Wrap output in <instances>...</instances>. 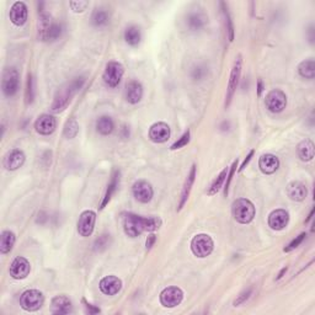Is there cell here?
Segmentation results:
<instances>
[{"instance_id":"obj_6","label":"cell","mask_w":315,"mask_h":315,"mask_svg":"<svg viewBox=\"0 0 315 315\" xmlns=\"http://www.w3.org/2000/svg\"><path fill=\"white\" fill-rule=\"evenodd\" d=\"M45 298L37 290H28L23 293L20 298V305L27 312H36L43 305Z\"/></svg>"},{"instance_id":"obj_46","label":"cell","mask_w":315,"mask_h":315,"mask_svg":"<svg viewBox=\"0 0 315 315\" xmlns=\"http://www.w3.org/2000/svg\"><path fill=\"white\" fill-rule=\"evenodd\" d=\"M83 303L85 304V308L88 309L89 314H96V313H100V309H98V308H95L93 304H90V303L86 302L85 299H83Z\"/></svg>"},{"instance_id":"obj_30","label":"cell","mask_w":315,"mask_h":315,"mask_svg":"<svg viewBox=\"0 0 315 315\" xmlns=\"http://www.w3.org/2000/svg\"><path fill=\"white\" fill-rule=\"evenodd\" d=\"M62 32H63V27H62L61 24L52 23V25L47 28L45 33L41 36V40L43 41H56L58 40L62 36Z\"/></svg>"},{"instance_id":"obj_24","label":"cell","mask_w":315,"mask_h":315,"mask_svg":"<svg viewBox=\"0 0 315 315\" xmlns=\"http://www.w3.org/2000/svg\"><path fill=\"white\" fill-rule=\"evenodd\" d=\"M194 180H196V165H194V167L191 168V170H190V174L187 175V179H186V181H185L184 189H182V192H181V198H180L179 208H177L179 211L185 206V203H186L187 199H189L190 192H191L192 185H194Z\"/></svg>"},{"instance_id":"obj_37","label":"cell","mask_w":315,"mask_h":315,"mask_svg":"<svg viewBox=\"0 0 315 315\" xmlns=\"http://www.w3.org/2000/svg\"><path fill=\"white\" fill-rule=\"evenodd\" d=\"M162 225V220L158 217H145V229L146 232H154L159 229Z\"/></svg>"},{"instance_id":"obj_12","label":"cell","mask_w":315,"mask_h":315,"mask_svg":"<svg viewBox=\"0 0 315 315\" xmlns=\"http://www.w3.org/2000/svg\"><path fill=\"white\" fill-rule=\"evenodd\" d=\"M31 270L30 262L25 257H16L10 265V276L15 280H24L28 276Z\"/></svg>"},{"instance_id":"obj_3","label":"cell","mask_w":315,"mask_h":315,"mask_svg":"<svg viewBox=\"0 0 315 315\" xmlns=\"http://www.w3.org/2000/svg\"><path fill=\"white\" fill-rule=\"evenodd\" d=\"M20 88V76L15 68H8L3 73V80H1V89L4 95L11 97L18 93Z\"/></svg>"},{"instance_id":"obj_18","label":"cell","mask_w":315,"mask_h":315,"mask_svg":"<svg viewBox=\"0 0 315 315\" xmlns=\"http://www.w3.org/2000/svg\"><path fill=\"white\" fill-rule=\"evenodd\" d=\"M100 291L106 295H115L121 291L122 281L116 276H106L100 281Z\"/></svg>"},{"instance_id":"obj_15","label":"cell","mask_w":315,"mask_h":315,"mask_svg":"<svg viewBox=\"0 0 315 315\" xmlns=\"http://www.w3.org/2000/svg\"><path fill=\"white\" fill-rule=\"evenodd\" d=\"M149 138L154 143H165L170 138V127L164 122L154 123L149 129Z\"/></svg>"},{"instance_id":"obj_23","label":"cell","mask_w":315,"mask_h":315,"mask_svg":"<svg viewBox=\"0 0 315 315\" xmlns=\"http://www.w3.org/2000/svg\"><path fill=\"white\" fill-rule=\"evenodd\" d=\"M307 187L299 181H293L288 185L287 187V194L291 199L293 201L300 202L307 197Z\"/></svg>"},{"instance_id":"obj_28","label":"cell","mask_w":315,"mask_h":315,"mask_svg":"<svg viewBox=\"0 0 315 315\" xmlns=\"http://www.w3.org/2000/svg\"><path fill=\"white\" fill-rule=\"evenodd\" d=\"M115 128L114 121H112L111 117L109 116H102L97 120L96 122V129L100 134L102 136H109V134L112 133Z\"/></svg>"},{"instance_id":"obj_39","label":"cell","mask_w":315,"mask_h":315,"mask_svg":"<svg viewBox=\"0 0 315 315\" xmlns=\"http://www.w3.org/2000/svg\"><path fill=\"white\" fill-rule=\"evenodd\" d=\"M110 245V235H101L95 242V250L101 251V250L106 249Z\"/></svg>"},{"instance_id":"obj_1","label":"cell","mask_w":315,"mask_h":315,"mask_svg":"<svg viewBox=\"0 0 315 315\" xmlns=\"http://www.w3.org/2000/svg\"><path fill=\"white\" fill-rule=\"evenodd\" d=\"M84 83H85V78H84V76H79V78L73 79V80L67 84L66 86L59 89V91L56 94V96H54L53 103H52V106H50V111L54 112V114H58V112L63 111V110L68 106V103L71 102L74 94L78 93V91L83 88Z\"/></svg>"},{"instance_id":"obj_19","label":"cell","mask_w":315,"mask_h":315,"mask_svg":"<svg viewBox=\"0 0 315 315\" xmlns=\"http://www.w3.org/2000/svg\"><path fill=\"white\" fill-rule=\"evenodd\" d=\"M10 20L14 25L23 26L27 21V6L23 1H16L10 9Z\"/></svg>"},{"instance_id":"obj_34","label":"cell","mask_w":315,"mask_h":315,"mask_svg":"<svg viewBox=\"0 0 315 315\" xmlns=\"http://www.w3.org/2000/svg\"><path fill=\"white\" fill-rule=\"evenodd\" d=\"M227 175H228V169H224L222 172H220L219 175L217 176V179L215 180V181L212 182V185H211V187L208 189V191H207V194L208 196H213V194H217L218 191H219L220 189H222L223 184L225 182V179H227Z\"/></svg>"},{"instance_id":"obj_48","label":"cell","mask_w":315,"mask_h":315,"mask_svg":"<svg viewBox=\"0 0 315 315\" xmlns=\"http://www.w3.org/2000/svg\"><path fill=\"white\" fill-rule=\"evenodd\" d=\"M155 240H156V237L154 234H150L148 237V239H146V249H151V246H153L154 245V242H155Z\"/></svg>"},{"instance_id":"obj_33","label":"cell","mask_w":315,"mask_h":315,"mask_svg":"<svg viewBox=\"0 0 315 315\" xmlns=\"http://www.w3.org/2000/svg\"><path fill=\"white\" fill-rule=\"evenodd\" d=\"M110 21V15L106 10L103 9H97L96 11H94L93 16H91V23L96 27H102V26L107 25Z\"/></svg>"},{"instance_id":"obj_47","label":"cell","mask_w":315,"mask_h":315,"mask_svg":"<svg viewBox=\"0 0 315 315\" xmlns=\"http://www.w3.org/2000/svg\"><path fill=\"white\" fill-rule=\"evenodd\" d=\"M252 155H254V150H251V151H250V153H249V155H247V156H246V159H245V160H244V162H242V167H240V168H239V171H242V170H244V169H245V168H246V165H247V164H249V162H250V160H251Z\"/></svg>"},{"instance_id":"obj_22","label":"cell","mask_w":315,"mask_h":315,"mask_svg":"<svg viewBox=\"0 0 315 315\" xmlns=\"http://www.w3.org/2000/svg\"><path fill=\"white\" fill-rule=\"evenodd\" d=\"M143 96V86L139 81L132 80L126 86V98L129 103H138Z\"/></svg>"},{"instance_id":"obj_16","label":"cell","mask_w":315,"mask_h":315,"mask_svg":"<svg viewBox=\"0 0 315 315\" xmlns=\"http://www.w3.org/2000/svg\"><path fill=\"white\" fill-rule=\"evenodd\" d=\"M25 163V154L20 149H13L4 158V168L9 171H15Z\"/></svg>"},{"instance_id":"obj_45","label":"cell","mask_w":315,"mask_h":315,"mask_svg":"<svg viewBox=\"0 0 315 315\" xmlns=\"http://www.w3.org/2000/svg\"><path fill=\"white\" fill-rule=\"evenodd\" d=\"M204 74H206V71H204L203 68H201V67H197V68H194V72H192V76H194V79H197V80L203 78Z\"/></svg>"},{"instance_id":"obj_49","label":"cell","mask_w":315,"mask_h":315,"mask_svg":"<svg viewBox=\"0 0 315 315\" xmlns=\"http://www.w3.org/2000/svg\"><path fill=\"white\" fill-rule=\"evenodd\" d=\"M262 91H264V83H262V80L260 79V80L257 81V96H261Z\"/></svg>"},{"instance_id":"obj_9","label":"cell","mask_w":315,"mask_h":315,"mask_svg":"<svg viewBox=\"0 0 315 315\" xmlns=\"http://www.w3.org/2000/svg\"><path fill=\"white\" fill-rule=\"evenodd\" d=\"M242 57L239 56L237 58V61L234 62L232 73H230L229 83H228V89H227V97H225V107H228L230 105V101H232L235 90H237L238 85H239L240 74H242Z\"/></svg>"},{"instance_id":"obj_42","label":"cell","mask_w":315,"mask_h":315,"mask_svg":"<svg viewBox=\"0 0 315 315\" xmlns=\"http://www.w3.org/2000/svg\"><path fill=\"white\" fill-rule=\"evenodd\" d=\"M305 237H307V234H305V233H302V234L298 235V237L295 238V239L293 240V242H291V244L288 245L287 247H285V251H286V252H290V251H292V250H294L295 247L299 246L300 242H302L303 240H304Z\"/></svg>"},{"instance_id":"obj_29","label":"cell","mask_w":315,"mask_h":315,"mask_svg":"<svg viewBox=\"0 0 315 315\" xmlns=\"http://www.w3.org/2000/svg\"><path fill=\"white\" fill-rule=\"evenodd\" d=\"M298 72H299L300 76L305 79H314L315 76V62L314 59L310 58L307 61L302 62L298 67Z\"/></svg>"},{"instance_id":"obj_36","label":"cell","mask_w":315,"mask_h":315,"mask_svg":"<svg viewBox=\"0 0 315 315\" xmlns=\"http://www.w3.org/2000/svg\"><path fill=\"white\" fill-rule=\"evenodd\" d=\"M220 5L223 6V15H224V20H225V26H227V31H228V37H229V41L232 42L234 40V27H233V21L232 18L229 15V11H228L227 5L224 3H220Z\"/></svg>"},{"instance_id":"obj_10","label":"cell","mask_w":315,"mask_h":315,"mask_svg":"<svg viewBox=\"0 0 315 315\" xmlns=\"http://www.w3.org/2000/svg\"><path fill=\"white\" fill-rule=\"evenodd\" d=\"M96 215L93 211H84L78 220V233L81 237H90L95 227Z\"/></svg>"},{"instance_id":"obj_38","label":"cell","mask_w":315,"mask_h":315,"mask_svg":"<svg viewBox=\"0 0 315 315\" xmlns=\"http://www.w3.org/2000/svg\"><path fill=\"white\" fill-rule=\"evenodd\" d=\"M35 98V90H33V78L31 74L27 75V84H26V101L27 103H32Z\"/></svg>"},{"instance_id":"obj_17","label":"cell","mask_w":315,"mask_h":315,"mask_svg":"<svg viewBox=\"0 0 315 315\" xmlns=\"http://www.w3.org/2000/svg\"><path fill=\"white\" fill-rule=\"evenodd\" d=\"M290 222V215L285 209H276L268 216V225L273 230H282Z\"/></svg>"},{"instance_id":"obj_27","label":"cell","mask_w":315,"mask_h":315,"mask_svg":"<svg viewBox=\"0 0 315 315\" xmlns=\"http://www.w3.org/2000/svg\"><path fill=\"white\" fill-rule=\"evenodd\" d=\"M15 234L10 230H5V232L1 233V237H0V251H1V254L10 252L14 244H15Z\"/></svg>"},{"instance_id":"obj_40","label":"cell","mask_w":315,"mask_h":315,"mask_svg":"<svg viewBox=\"0 0 315 315\" xmlns=\"http://www.w3.org/2000/svg\"><path fill=\"white\" fill-rule=\"evenodd\" d=\"M190 142V131H187L186 133H184V136L179 139L177 142H175L174 144L171 145V150H176V149L182 148V146L187 145Z\"/></svg>"},{"instance_id":"obj_31","label":"cell","mask_w":315,"mask_h":315,"mask_svg":"<svg viewBox=\"0 0 315 315\" xmlns=\"http://www.w3.org/2000/svg\"><path fill=\"white\" fill-rule=\"evenodd\" d=\"M206 23V18L199 13H191L186 19V24L192 31L201 30Z\"/></svg>"},{"instance_id":"obj_14","label":"cell","mask_w":315,"mask_h":315,"mask_svg":"<svg viewBox=\"0 0 315 315\" xmlns=\"http://www.w3.org/2000/svg\"><path fill=\"white\" fill-rule=\"evenodd\" d=\"M35 128L42 136H49L57 128V121L50 115H41L35 122Z\"/></svg>"},{"instance_id":"obj_41","label":"cell","mask_w":315,"mask_h":315,"mask_svg":"<svg viewBox=\"0 0 315 315\" xmlns=\"http://www.w3.org/2000/svg\"><path fill=\"white\" fill-rule=\"evenodd\" d=\"M237 168H238V160H235V162L233 163L232 168H230L229 172H228V179L225 180V189H224V194H225V196H227V194H228V191H229L230 182H232L233 176H234V172L237 171Z\"/></svg>"},{"instance_id":"obj_35","label":"cell","mask_w":315,"mask_h":315,"mask_svg":"<svg viewBox=\"0 0 315 315\" xmlns=\"http://www.w3.org/2000/svg\"><path fill=\"white\" fill-rule=\"evenodd\" d=\"M78 132H79L78 122H76L75 119H71L68 122H67L66 126H64V136H66V138L68 139H73L74 137L78 134Z\"/></svg>"},{"instance_id":"obj_2","label":"cell","mask_w":315,"mask_h":315,"mask_svg":"<svg viewBox=\"0 0 315 315\" xmlns=\"http://www.w3.org/2000/svg\"><path fill=\"white\" fill-rule=\"evenodd\" d=\"M232 212L235 219L242 224H247L255 217V207L249 199L239 198L233 202Z\"/></svg>"},{"instance_id":"obj_50","label":"cell","mask_w":315,"mask_h":315,"mask_svg":"<svg viewBox=\"0 0 315 315\" xmlns=\"http://www.w3.org/2000/svg\"><path fill=\"white\" fill-rule=\"evenodd\" d=\"M286 272H287V267H285V268H283L282 271H281L280 275H278V277H277V280H280V278H282V277H283V275H285Z\"/></svg>"},{"instance_id":"obj_8","label":"cell","mask_w":315,"mask_h":315,"mask_svg":"<svg viewBox=\"0 0 315 315\" xmlns=\"http://www.w3.org/2000/svg\"><path fill=\"white\" fill-rule=\"evenodd\" d=\"M124 69L121 63H119V62H110V63H107L106 69L103 72V81L110 88H116L120 84V81H121Z\"/></svg>"},{"instance_id":"obj_21","label":"cell","mask_w":315,"mask_h":315,"mask_svg":"<svg viewBox=\"0 0 315 315\" xmlns=\"http://www.w3.org/2000/svg\"><path fill=\"white\" fill-rule=\"evenodd\" d=\"M50 312L53 314H69L72 312V302L66 295H57L50 303Z\"/></svg>"},{"instance_id":"obj_44","label":"cell","mask_w":315,"mask_h":315,"mask_svg":"<svg viewBox=\"0 0 315 315\" xmlns=\"http://www.w3.org/2000/svg\"><path fill=\"white\" fill-rule=\"evenodd\" d=\"M251 292H252L251 288H249V290L244 291V292H242V294H240L239 297H238L237 299H235V302H234L235 307H238V305H240V304H242V303L246 302V300L249 299L250 295H251Z\"/></svg>"},{"instance_id":"obj_7","label":"cell","mask_w":315,"mask_h":315,"mask_svg":"<svg viewBox=\"0 0 315 315\" xmlns=\"http://www.w3.org/2000/svg\"><path fill=\"white\" fill-rule=\"evenodd\" d=\"M265 105L273 114H280L287 106V96L281 90H272L266 95Z\"/></svg>"},{"instance_id":"obj_43","label":"cell","mask_w":315,"mask_h":315,"mask_svg":"<svg viewBox=\"0 0 315 315\" xmlns=\"http://www.w3.org/2000/svg\"><path fill=\"white\" fill-rule=\"evenodd\" d=\"M88 5H89L88 1H81V0H79V1H71L72 9H73L75 13H81V11L85 10Z\"/></svg>"},{"instance_id":"obj_25","label":"cell","mask_w":315,"mask_h":315,"mask_svg":"<svg viewBox=\"0 0 315 315\" xmlns=\"http://www.w3.org/2000/svg\"><path fill=\"white\" fill-rule=\"evenodd\" d=\"M298 156L303 162H310L314 158V143L310 139H305L298 145Z\"/></svg>"},{"instance_id":"obj_5","label":"cell","mask_w":315,"mask_h":315,"mask_svg":"<svg viewBox=\"0 0 315 315\" xmlns=\"http://www.w3.org/2000/svg\"><path fill=\"white\" fill-rule=\"evenodd\" d=\"M213 240L207 234H198L192 239L191 250L197 257H207L213 251Z\"/></svg>"},{"instance_id":"obj_32","label":"cell","mask_w":315,"mask_h":315,"mask_svg":"<svg viewBox=\"0 0 315 315\" xmlns=\"http://www.w3.org/2000/svg\"><path fill=\"white\" fill-rule=\"evenodd\" d=\"M141 30L137 26H129L126 31H124V40L128 45L131 46H138L141 42Z\"/></svg>"},{"instance_id":"obj_26","label":"cell","mask_w":315,"mask_h":315,"mask_svg":"<svg viewBox=\"0 0 315 315\" xmlns=\"http://www.w3.org/2000/svg\"><path fill=\"white\" fill-rule=\"evenodd\" d=\"M119 184H120V171L119 170H116V171L114 172V175H112V179H111V181H110L109 186H107L106 194H105V197H103L102 202H101V204H100V209H103L105 207L107 206V204H109L112 194H115L116 189L119 187Z\"/></svg>"},{"instance_id":"obj_4","label":"cell","mask_w":315,"mask_h":315,"mask_svg":"<svg viewBox=\"0 0 315 315\" xmlns=\"http://www.w3.org/2000/svg\"><path fill=\"white\" fill-rule=\"evenodd\" d=\"M123 229L124 233H126L128 237H138V235H141L143 232H146L145 217H141V216L128 213L123 219Z\"/></svg>"},{"instance_id":"obj_11","label":"cell","mask_w":315,"mask_h":315,"mask_svg":"<svg viewBox=\"0 0 315 315\" xmlns=\"http://www.w3.org/2000/svg\"><path fill=\"white\" fill-rule=\"evenodd\" d=\"M184 293L179 287H168L160 294V302L167 308H175L182 302Z\"/></svg>"},{"instance_id":"obj_20","label":"cell","mask_w":315,"mask_h":315,"mask_svg":"<svg viewBox=\"0 0 315 315\" xmlns=\"http://www.w3.org/2000/svg\"><path fill=\"white\" fill-rule=\"evenodd\" d=\"M259 167L264 174H273L280 168V160H278L277 156L272 155V154H265L260 158Z\"/></svg>"},{"instance_id":"obj_13","label":"cell","mask_w":315,"mask_h":315,"mask_svg":"<svg viewBox=\"0 0 315 315\" xmlns=\"http://www.w3.org/2000/svg\"><path fill=\"white\" fill-rule=\"evenodd\" d=\"M153 187L149 182L139 180L133 185V196L136 197L137 201L142 202V203H148L153 198Z\"/></svg>"}]
</instances>
